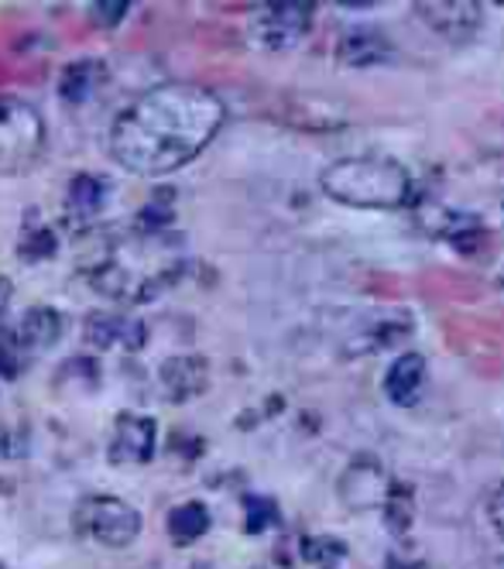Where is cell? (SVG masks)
<instances>
[{"label": "cell", "instance_id": "1", "mask_svg": "<svg viewBox=\"0 0 504 569\" xmlns=\"http://www.w3.org/2000/svg\"><path fill=\"white\" fill-rule=\"evenodd\" d=\"M224 100L196 83H161L113 120L110 154L145 179L179 172L224 128Z\"/></svg>", "mask_w": 504, "mask_h": 569}, {"label": "cell", "instance_id": "2", "mask_svg": "<svg viewBox=\"0 0 504 569\" xmlns=\"http://www.w3.org/2000/svg\"><path fill=\"white\" fill-rule=\"evenodd\" d=\"M182 274V258L176 251V240H168L165 230H148L135 237H120L113 248L87 268L90 284L123 306L155 302L168 284H176Z\"/></svg>", "mask_w": 504, "mask_h": 569}, {"label": "cell", "instance_id": "3", "mask_svg": "<svg viewBox=\"0 0 504 569\" xmlns=\"http://www.w3.org/2000/svg\"><path fill=\"white\" fill-rule=\"evenodd\" d=\"M319 189L354 210H402L412 199V176L388 154H357L323 169Z\"/></svg>", "mask_w": 504, "mask_h": 569}, {"label": "cell", "instance_id": "4", "mask_svg": "<svg viewBox=\"0 0 504 569\" xmlns=\"http://www.w3.org/2000/svg\"><path fill=\"white\" fill-rule=\"evenodd\" d=\"M41 148H46L41 113L18 97H0V172L14 176L31 169Z\"/></svg>", "mask_w": 504, "mask_h": 569}, {"label": "cell", "instance_id": "5", "mask_svg": "<svg viewBox=\"0 0 504 569\" xmlns=\"http://www.w3.org/2000/svg\"><path fill=\"white\" fill-rule=\"evenodd\" d=\"M316 4H303V0H285V4H265L250 14L247 38L265 52H285L296 49L313 28Z\"/></svg>", "mask_w": 504, "mask_h": 569}, {"label": "cell", "instance_id": "6", "mask_svg": "<svg viewBox=\"0 0 504 569\" xmlns=\"http://www.w3.org/2000/svg\"><path fill=\"white\" fill-rule=\"evenodd\" d=\"M76 528L82 536H90L93 542L107 549H123L131 546L141 532V515L120 498L97 495L90 501H82L76 511Z\"/></svg>", "mask_w": 504, "mask_h": 569}, {"label": "cell", "instance_id": "7", "mask_svg": "<svg viewBox=\"0 0 504 569\" xmlns=\"http://www.w3.org/2000/svg\"><path fill=\"white\" fill-rule=\"evenodd\" d=\"M415 14H423V21L449 46H467L484 24V8L474 0H429L415 4Z\"/></svg>", "mask_w": 504, "mask_h": 569}, {"label": "cell", "instance_id": "8", "mask_svg": "<svg viewBox=\"0 0 504 569\" xmlns=\"http://www.w3.org/2000/svg\"><path fill=\"white\" fill-rule=\"evenodd\" d=\"M155 442H158V426L151 416L120 412L113 422L107 457L110 463H148L155 457Z\"/></svg>", "mask_w": 504, "mask_h": 569}, {"label": "cell", "instance_id": "9", "mask_svg": "<svg viewBox=\"0 0 504 569\" xmlns=\"http://www.w3.org/2000/svg\"><path fill=\"white\" fill-rule=\"evenodd\" d=\"M392 487V477L388 470L377 463L374 457L360 453L340 477V498L354 508V511H367V508H382L385 505V495Z\"/></svg>", "mask_w": 504, "mask_h": 569}, {"label": "cell", "instance_id": "10", "mask_svg": "<svg viewBox=\"0 0 504 569\" xmlns=\"http://www.w3.org/2000/svg\"><path fill=\"white\" fill-rule=\"evenodd\" d=\"M158 388L172 405H186L209 388V363L202 357H168L158 368Z\"/></svg>", "mask_w": 504, "mask_h": 569}, {"label": "cell", "instance_id": "11", "mask_svg": "<svg viewBox=\"0 0 504 569\" xmlns=\"http://www.w3.org/2000/svg\"><path fill=\"white\" fill-rule=\"evenodd\" d=\"M82 337L87 343L100 347V350H113V347H123V350H141L145 347V322L141 319H128V316H113V312H93L87 319V327H82Z\"/></svg>", "mask_w": 504, "mask_h": 569}, {"label": "cell", "instance_id": "12", "mask_svg": "<svg viewBox=\"0 0 504 569\" xmlns=\"http://www.w3.org/2000/svg\"><path fill=\"white\" fill-rule=\"evenodd\" d=\"M426 357L423 353H402L388 375H385V395L392 405H398V409H412V405H418V398H423V388H426Z\"/></svg>", "mask_w": 504, "mask_h": 569}, {"label": "cell", "instance_id": "13", "mask_svg": "<svg viewBox=\"0 0 504 569\" xmlns=\"http://www.w3.org/2000/svg\"><path fill=\"white\" fill-rule=\"evenodd\" d=\"M340 59L354 69H367L392 59V42L377 28H350L340 38Z\"/></svg>", "mask_w": 504, "mask_h": 569}, {"label": "cell", "instance_id": "14", "mask_svg": "<svg viewBox=\"0 0 504 569\" xmlns=\"http://www.w3.org/2000/svg\"><path fill=\"white\" fill-rule=\"evenodd\" d=\"M113 196V186L103 179V176H76L69 182V192H66V207L76 220H93L103 213V207Z\"/></svg>", "mask_w": 504, "mask_h": 569}, {"label": "cell", "instance_id": "15", "mask_svg": "<svg viewBox=\"0 0 504 569\" xmlns=\"http://www.w3.org/2000/svg\"><path fill=\"white\" fill-rule=\"evenodd\" d=\"M59 337H62V316L49 306L28 309L14 327V340L24 350H49Z\"/></svg>", "mask_w": 504, "mask_h": 569}, {"label": "cell", "instance_id": "16", "mask_svg": "<svg viewBox=\"0 0 504 569\" xmlns=\"http://www.w3.org/2000/svg\"><path fill=\"white\" fill-rule=\"evenodd\" d=\"M100 72L103 66L97 59H76L62 69L59 76V97L69 100V103H87L100 83Z\"/></svg>", "mask_w": 504, "mask_h": 569}, {"label": "cell", "instance_id": "17", "mask_svg": "<svg viewBox=\"0 0 504 569\" xmlns=\"http://www.w3.org/2000/svg\"><path fill=\"white\" fill-rule=\"evenodd\" d=\"M209 532V508L202 501H186L168 515V536L176 546H192Z\"/></svg>", "mask_w": 504, "mask_h": 569}, {"label": "cell", "instance_id": "18", "mask_svg": "<svg viewBox=\"0 0 504 569\" xmlns=\"http://www.w3.org/2000/svg\"><path fill=\"white\" fill-rule=\"evenodd\" d=\"M385 525L392 536H408V528L415 521V491L408 480H392L388 495H385Z\"/></svg>", "mask_w": 504, "mask_h": 569}, {"label": "cell", "instance_id": "19", "mask_svg": "<svg viewBox=\"0 0 504 569\" xmlns=\"http://www.w3.org/2000/svg\"><path fill=\"white\" fill-rule=\"evenodd\" d=\"M56 251H59V237H56L49 227H34V230H24V237H21V243H18V254H21V261H31V264H38V261H49Z\"/></svg>", "mask_w": 504, "mask_h": 569}, {"label": "cell", "instance_id": "20", "mask_svg": "<svg viewBox=\"0 0 504 569\" xmlns=\"http://www.w3.org/2000/svg\"><path fill=\"white\" fill-rule=\"evenodd\" d=\"M303 556L319 566V569H333L347 559V546L336 542L333 536H319V539H303Z\"/></svg>", "mask_w": 504, "mask_h": 569}, {"label": "cell", "instance_id": "21", "mask_svg": "<svg viewBox=\"0 0 504 569\" xmlns=\"http://www.w3.org/2000/svg\"><path fill=\"white\" fill-rule=\"evenodd\" d=\"M244 508H247V536H261L268 532L271 525H278V505L271 498H261V495H247L244 498Z\"/></svg>", "mask_w": 504, "mask_h": 569}, {"label": "cell", "instance_id": "22", "mask_svg": "<svg viewBox=\"0 0 504 569\" xmlns=\"http://www.w3.org/2000/svg\"><path fill=\"white\" fill-rule=\"evenodd\" d=\"M128 11H131L128 0H103V4H90V18H93V24H100V28L120 24Z\"/></svg>", "mask_w": 504, "mask_h": 569}, {"label": "cell", "instance_id": "23", "mask_svg": "<svg viewBox=\"0 0 504 569\" xmlns=\"http://www.w3.org/2000/svg\"><path fill=\"white\" fill-rule=\"evenodd\" d=\"M487 518H491L494 532H497L501 542H504V480L494 487V495H491V501H487Z\"/></svg>", "mask_w": 504, "mask_h": 569}, {"label": "cell", "instance_id": "24", "mask_svg": "<svg viewBox=\"0 0 504 569\" xmlns=\"http://www.w3.org/2000/svg\"><path fill=\"white\" fill-rule=\"evenodd\" d=\"M0 378H18V360L11 347H0Z\"/></svg>", "mask_w": 504, "mask_h": 569}, {"label": "cell", "instance_id": "25", "mask_svg": "<svg viewBox=\"0 0 504 569\" xmlns=\"http://www.w3.org/2000/svg\"><path fill=\"white\" fill-rule=\"evenodd\" d=\"M8 306H11V281L0 274V316L8 312Z\"/></svg>", "mask_w": 504, "mask_h": 569}, {"label": "cell", "instance_id": "26", "mask_svg": "<svg viewBox=\"0 0 504 569\" xmlns=\"http://www.w3.org/2000/svg\"><path fill=\"white\" fill-rule=\"evenodd\" d=\"M501 213H504V199H501Z\"/></svg>", "mask_w": 504, "mask_h": 569}, {"label": "cell", "instance_id": "27", "mask_svg": "<svg viewBox=\"0 0 504 569\" xmlns=\"http://www.w3.org/2000/svg\"><path fill=\"white\" fill-rule=\"evenodd\" d=\"M0 569H4V562H0Z\"/></svg>", "mask_w": 504, "mask_h": 569}]
</instances>
